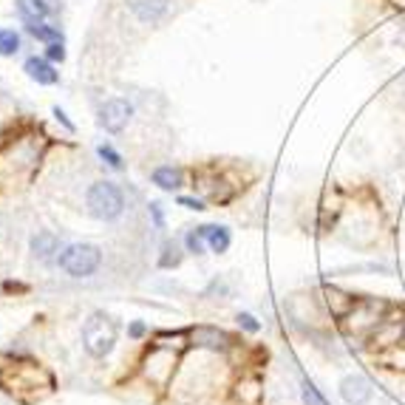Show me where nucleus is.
<instances>
[{
	"label": "nucleus",
	"instance_id": "7ed1b4c3",
	"mask_svg": "<svg viewBox=\"0 0 405 405\" xmlns=\"http://www.w3.org/2000/svg\"><path fill=\"white\" fill-rule=\"evenodd\" d=\"M9 371L14 374V380H3V388L9 394H23V391H34V388H43V391H51L54 388V380L46 368H40V363H32V360H14L9 366Z\"/></svg>",
	"mask_w": 405,
	"mask_h": 405
},
{
	"label": "nucleus",
	"instance_id": "2eb2a0df",
	"mask_svg": "<svg viewBox=\"0 0 405 405\" xmlns=\"http://www.w3.org/2000/svg\"><path fill=\"white\" fill-rule=\"evenodd\" d=\"M32 250H34V255L48 258L54 250H57V238H54L51 233H37L34 241H32Z\"/></svg>",
	"mask_w": 405,
	"mask_h": 405
},
{
	"label": "nucleus",
	"instance_id": "393cba45",
	"mask_svg": "<svg viewBox=\"0 0 405 405\" xmlns=\"http://www.w3.org/2000/svg\"><path fill=\"white\" fill-rule=\"evenodd\" d=\"M130 335H133V337H142V335H145V323H133V326H130Z\"/></svg>",
	"mask_w": 405,
	"mask_h": 405
},
{
	"label": "nucleus",
	"instance_id": "9d476101",
	"mask_svg": "<svg viewBox=\"0 0 405 405\" xmlns=\"http://www.w3.org/2000/svg\"><path fill=\"white\" fill-rule=\"evenodd\" d=\"M199 233H201V238H207L213 253H227V247H230V230L227 227L204 224V227H199Z\"/></svg>",
	"mask_w": 405,
	"mask_h": 405
},
{
	"label": "nucleus",
	"instance_id": "423d86ee",
	"mask_svg": "<svg viewBox=\"0 0 405 405\" xmlns=\"http://www.w3.org/2000/svg\"><path fill=\"white\" fill-rule=\"evenodd\" d=\"M340 397L348 405H363L371 399V383L366 380L363 374H348L340 380Z\"/></svg>",
	"mask_w": 405,
	"mask_h": 405
},
{
	"label": "nucleus",
	"instance_id": "aec40b11",
	"mask_svg": "<svg viewBox=\"0 0 405 405\" xmlns=\"http://www.w3.org/2000/svg\"><path fill=\"white\" fill-rule=\"evenodd\" d=\"M235 320H238V326H241V329H247V332H258V329H261V323H258L250 312H241Z\"/></svg>",
	"mask_w": 405,
	"mask_h": 405
},
{
	"label": "nucleus",
	"instance_id": "6e6552de",
	"mask_svg": "<svg viewBox=\"0 0 405 405\" xmlns=\"http://www.w3.org/2000/svg\"><path fill=\"white\" fill-rule=\"evenodd\" d=\"M128 9L137 14L142 23H159L168 14L170 3L168 0H128Z\"/></svg>",
	"mask_w": 405,
	"mask_h": 405
},
{
	"label": "nucleus",
	"instance_id": "f03ea898",
	"mask_svg": "<svg viewBox=\"0 0 405 405\" xmlns=\"http://www.w3.org/2000/svg\"><path fill=\"white\" fill-rule=\"evenodd\" d=\"M88 210L94 219L99 221H114L122 215L125 210V199H122V190L114 184V181H97L88 187Z\"/></svg>",
	"mask_w": 405,
	"mask_h": 405
},
{
	"label": "nucleus",
	"instance_id": "9b49d317",
	"mask_svg": "<svg viewBox=\"0 0 405 405\" xmlns=\"http://www.w3.org/2000/svg\"><path fill=\"white\" fill-rule=\"evenodd\" d=\"M150 179H153V184L156 187H161V190H179V187L184 184V179H181V170H176V168H156L153 173H150Z\"/></svg>",
	"mask_w": 405,
	"mask_h": 405
},
{
	"label": "nucleus",
	"instance_id": "a211bd4d",
	"mask_svg": "<svg viewBox=\"0 0 405 405\" xmlns=\"http://www.w3.org/2000/svg\"><path fill=\"white\" fill-rule=\"evenodd\" d=\"M161 253H165V255L159 258V264H161V266H176V264H179V258H181L176 244H165V247H161Z\"/></svg>",
	"mask_w": 405,
	"mask_h": 405
},
{
	"label": "nucleus",
	"instance_id": "f3484780",
	"mask_svg": "<svg viewBox=\"0 0 405 405\" xmlns=\"http://www.w3.org/2000/svg\"><path fill=\"white\" fill-rule=\"evenodd\" d=\"M301 397H304V405H329L326 399L320 397V391H317V388H315L309 380L301 386Z\"/></svg>",
	"mask_w": 405,
	"mask_h": 405
},
{
	"label": "nucleus",
	"instance_id": "6ab92c4d",
	"mask_svg": "<svg viewBox=\"0 0 405 405\" xmlns=\"http://www.w3.org/2000/svg\"><path fill=\"white\" fill-rule=\"evenodd\" d=\"M46 57H48L51 63H63V60H66V48H63V40H60V43H48Z\"/></svg>",
	"mask_w": 405,
	"mask_h": 405
},
{
	"label": "nucleus",
	"instance_id": "f257e3e1",
	"mask_svg": "<svg viewBox=\"0 0 405 405\" xmlns=\"http://www.w3.org/2000/svg\"><path fill=\"white\" fill-rule=\"evenodd\" d=\"M117 343V323L105 312H94L83 326V346L91 357H105Z\"/></svg>",
	"mask_w": 405,
	"mask_h": 405
},
{
	"label": "nucleus",
	"instance_id": "5701e85b",
	"mask_svg": "<svg viewBox=\"0 0 405 405\" xmlns=\"http://www.w3.org/2000/svg\"><path fill=\"white\" fill-rule=\"evenodd\" d=\"M179 204L187 207V210H204V201L201 199H187V196H179Z\"/></svg>",
	"mask_w": 405,
	"mask_h": 405
},
{
	"label": "nucleus",
	"instance_id": "0eeeda50",
	"mask_svg": "<svg viewBox=\"0 0 405 405\" xmlns=\"http://www.w3.org/2000/svg\"><path fill=\"white\" fill-rule=\"evenodd\" d=\"M193 343L199 348H207V352H227L233 346V337L215 326H199V329H193Z\"/></svg>",
	"mask_w": 405,
	"mask_h": 405
},
{
	"label": "nucleus",
	"instance_id": "4be33fe9",
	"mask_svg": "<svg viewBox=\"0 0 405 405\" xmlns=\"http://www.w3.org/2000/svg\"><path fill=\"white\" fill-rule=\"evenodd\" d=\"M150 215H153V221H156V227L159 230H165V215H161V204H150Z\"/></svg>",
	"mask_w": 405,
	"mask_h": 405
},
{
	"label": "nucleus",
	"instance_id": "412c9836",
	"mask_svg": "<svg viewBox=\"0 0 405 405\" xmlns=\"http://www.w3.org/2000/svg\"><path fill=\"white\" fill-rule=\"evenodd\" d=\"M184 241H187V250L190 253H201V233L199 230H190Z\"/></svg>",
	"mask_w": 405,
	"mask_h": 405
},
{
	"label": "nucleus",
	"instance_id": "1a4fd4ad",
	"mask_svg": "<svg viewBox=\"0 0 405 405\" xmlns=\"http://www.w3.org/2000/svg\"><path fill=\"white\" fill-rule=\"evenodd\" d=\"M23 68H26V74H29L34 83H40V86H54V83L60 79V74L54 71L51 60H43V57H29Z\"/></svg>",
	"mask_w": 405,
	"mask_h": 405
},
{
	"label": "nucleus",
	"instance_id": "ddd939ff",
	"mask_svg": "<svg viewBox=\"0 0 405 405\" xmlns=\"http://www.w3.org/2000/svg\"><path fill=\"white\" fill-rule=\"evenodd\" d=\"M20 51V34L14 29H0V57H12Z\"/></svg>",
	"mask_w": 405,
	"mask_h": 405
},
{
	"label": "nucleus",
	"instance_id": "20e7f679",
	"mask_svg": "<svg viewBox=\"0 0 405 405\" xmlns=\"http://www.w3.org/2000/svg\"><path fill=\"white\" fill-rule=\"evenodd\" d=\"M99 264H102V253L94 244H71L60 255L63 273L71 275V278H88V275H94L97 269H99Z\"/></svg>",
	"mask_w": 405,
	"mask_h": 405
},
{
	"label": "nucleus",
	"instance_id": "f8f14e48",
	"mask_svg": "<svg viewBox=\"0 0 405 405\" xmlns=\"http://www.w3.org/2000/svg\"><path fill=\"white\" fill-rule=\"evenodd\" d=\"M17 9L26 17V23H40L43 17L51 14V6L43 3V0H17Z\"/></svg>",
	"mask_w": 405,
	"mask_h": 405
},
{
	"label": "nucleus",
	"instance_id": "b1692460",
	"mask_svg": "<svg viewBox=\"0 0 405 405\" xmlns=\"http://www.w3.org/2000/svg\"><path fill=\"white\" fill-rule=\"evenodd\" d=\"M54 117H57V119H60V122H63V125H66L68 130H74V125L68 122V117H66V111H60V108H54Z\"/></svg>",
	"mask_w": 405,
	"mask_h": 405
},
{
	"label": "nucleus",
	"instance_id": "39448f33",
	"mask_svg": "<svg viewBox=\"0 0 405 405\" xmlns=\"http://www.w3.org/2000/svg\"><path fill=\"white\" fill-rule=\"evenodd\" d=\"M130 117H133L130 102H128V99H119V97L108 99V102L99 108V125H102L108 133H122V130L128 128Z\"/></svg>",
	"mask_w": 405,
	"mask_h": 405
},
{
	"label": "nucleus",
	"instance_id": "dca6fc26",
	"mask_svg": "<svg viewBox=\"0 0 405 405\" xmlns=\"http://www.w3.org/2000/svg\"><path fill=\"white\" fill-rule=\"evenodd\" d=\"M97 153H99V159L105 161V165H111L114 170H122V156H119L111 145H99V148H97Z\"/></svg>",
	"mask_w": 405,
	"mask_h": 405
},
{
	"label": "nucleus",
	"instance_id": "4468645a",
	"mask_svg": "<svg viewBox=\"0 0 405 405\" xmlns=\"http://www.w3.org/2000/svg\"><path fill=\"white\" fill-rule=\"evenodd\" d=\"M26 29H29V34H34L37 40H46V43H60V32L54 29V26H46L43 20L40 23H26Z\"/></svg>",
	"mask_w": 405,
	"mask_h": 405
}]
</instances>
